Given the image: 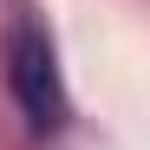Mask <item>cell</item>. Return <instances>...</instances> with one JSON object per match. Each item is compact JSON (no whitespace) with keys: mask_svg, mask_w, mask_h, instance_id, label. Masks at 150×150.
I'll list each match as a JSON object with an SVG mask.
<instances>
[{"mask_svg":"<svg viewBox=\"0 0 150 150\" xmlns=\"http://www.w3.org/2000/svg\"><path fill=\"white\" fill-rule=\"evenodd\" d=\"M7 85H13L33 131L65 124V85H59V65H52V39L33 20H13V33H7Z\"/></svg>","mask_w":150,"mask_h":150,"instance_id":"cell-1","label":"cell"}]
</instances>
